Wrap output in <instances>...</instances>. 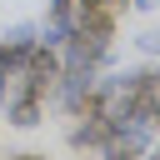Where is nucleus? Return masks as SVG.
<instances>
[{
  "mask_svg": "<svg viewBox=\"0 0 160 160\" xmlns=\"http://www.w3.org/2000/svg\"><path fill=\"white\" fill-rule=\"evenodd\" d=\"M60 70H65V55H60V45H55V40H45V45H30L25 65L15 70V75H20V95H35V100H45V95L60 85Z\"/></svg>",
  "mask_w": 160,
  "mask_h": 160,
  "instance_id": "obj_1",
  "label": "nucleus"
},
{
  "mask_svg": "<svg viewBox=\"0 0 160 160\" xmlns=\"http://www.w3.org/2000/svg\"><path fill=\"white\" fill-rule=\"evenodd\" d=\"M15 160H40V155H15Z\"/></svg>",
  "mask_w": 160,
  "mask_h": 160,
  "instance_id": "obj_4",
  "label": "nucleus"
},
{
  "mask_svg": "<svg viewBox=\"0 0 160 160\" xmlns=\"http://www.w3.org/2000/svg\"><path fill=\"white\" fill-rule=\"evenodd\" d=\"M155 160H160V150H155Z\"/></svg>",
  "mask_w": 160,
  "mask_h": 160,
  "instance_id": "obj_6",
  "label": "nucleus"
},
{
  "mask_svg": "<svg viewBox=\"0 0 160 160\" xmlns=\"http://www.w3.org/2000/svg\"><path fill=\"white\" fill-rule=\"evenodd\" d=\"M0 105H5V90H0Z\"/></svg>",
  "mask_w": 160,
  "mask_h": 160,
  "instance_id": "obj_5",
  "label": "nucleus"
},
{
  "mask_svg": "<svg viewBox=\"0 0 160 160\" xmlns=\"http://www.w3.org/2000/svg\"><path fill=\"white\" fill-rule=\"evenodd\" d=\"M40 110H45V100H35V95H20V90H15V100L5 105V115H10L15 125H40Z\"/></svg>",
  "mask_w": 160,
  "mask_h": 160,
  "instance_id": "obj_2",
  "label": "nucleus"
},
{
  "mask_svg": "<svg viewBox=\"0 0 160 160\" xmlns=\"http://www.w3.org/2000/svg\"><path fill=\"white\" fill-rule=\"evenodd\" d=\"M145 50H160V30H150V35H145Z\"/></svg>",
  "mask_w": 160,
  "mask_h": 160,
  "instance_id": "obj_3",
  "label": "nucleus"
}]
</instances>
